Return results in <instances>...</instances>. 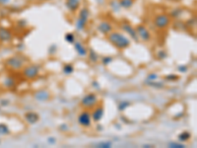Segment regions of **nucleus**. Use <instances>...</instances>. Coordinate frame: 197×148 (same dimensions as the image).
<instances>
[{"mask_svg":"<svg viewBox=\"0 0 197 148\" xmlns=\"http://www.w3.org/2000/svg\"><path fill=\"white\" fill-rule=\"evenodd\" d=\"M108 39L118 49H124L130 45V39L118 32H112L108 35Z\"/></svg>","mask_w":197,"mask_h":148,"instance_id":"1","label":"nucleus"},{"mask_svg":"<svg viewBox=\"0 0 197 148\" xmlns=\"http://www.w3.org/2000/svg\"><path fill=\"white\" fill-rule=\"evenodd\" d=\"M98 96L95 93H89L83 97L82 101H81V105H82L85 109H93L98 104Z\"/></svg>","mask_w":197,"mask_h":148,"instance_id":"2","label":"nucleus"},{"mask_svg":"<svg viewBox=\"0 0 197 148\" xmlns=\"http://www.w3.org/2000/svg\"><path fill=\"white\" fill-rule=\"evenodd\" d=\"M171 22V18L167 14H159L155 17L154 19V25L158 28V29H165L166 27L169 26Z\"/></svg>","mask_w":197,"mask_h":148,"instance_id":"3","label":"nucleus"},{"mask_svg":"<svg viewBox=\"0 0 197 148\" xmlns=\"http://www.w3.org/2000/svg\"><path fill=\"white\" fill-rule=\"evenodd\" d=\"M24 63H25V60L23 59L22 56H18V55L13 56V58H10L6 61V64L14 70L22 69V68L24 67Z\"/></svg>","mask_w":197,"mask_h":148,"instance_id":"4","label":"nucleus"},{"mask_svg":"<svg viewBox=\"0 0 197 148\" xmlns=\"http://www.w3.org/2000/svg\"><path fill=\"white\" fill-rule=\"evenodd\" d=\"M39 73V67L38 65H29L24 68L23 70V75H24L29 80H33L36 78Z\"/></svg>","mask_w":197,"mask_h":148,"instance_id":"5","label":"nucleus"},{"mask_svg":"<svg viewBox=\"0 0 197 148\" xmlns=\"http://www.w3.org/2000/svg\"><path fill=\"white\" fill-rule=\"evenodd\" d=\"M78 123H80V126H82L84 127H91L92 123V116L91 113L89 111H83L82 113H80V115L78 117Z\"/></svg>","mask_w":197,"mask_h":148,"instance_id":"6","label":"nucleus"},{"mask_svg":"<svg viewBox=\"0 0 197 148\" xmlns=\"http://www.w3.org/2000/svg\"><path fill=\"white\" fill-rule=\"evenodd\" d=\"M135 30H136L138 38H140L142 41L149 42L150 39H151V34H150V32L148 31V29L145 26L139 25V26H137Z\"/></svg>","mask_w":197,"mask_h":148,"instance_id":"7","label":"nucleus"},{"mask_svg":"<svg viewBox=\"0 0 197 148\" xmlns=\"http://www.w3.org/2000/svg\"><path fill=\"white\" fill-rule=\"evenodd\" d=\"M121 29H122L124 32H126L127 34H128L132 39H134L135 42H138L139 38L137 36L136 30L130 24H128V23H123V24H121Z\"/></svg>","mask_w":197,"mask_h":148,"instance_id":"8","label":"nucleus"},{"mask_svg":"<svg viewBox=\"0 0 197 148\" xmlns=\"http://www.w3.org/2000/svg\"><path fill=\"white\" fill-rule=\"evenodd\" d=\"M98 32H101L103 35L108 36L109 33L112 32V26L109 22L108 21H103L101 22L98 26Z\"/></svg>","mask_w":197,"mask_h":148,"instance_id":"9","label":"nucleus"},{"mask_svg":"<svg viewBox=\"0 0 197 148\" xmlns=\"http://www.w3.org/2000/svg\"><path fill=\"white\" fill-rule=\"evenodd\" d=\"M103 113H105V110H103V108L102 106L96 108V109L93 111V113H91L92 116V119L94 121L95 123H98L103 118Z\"/></svg>","mask_w":197,"mask_h":148,"instance_id":"10","label":"nucleus"},{"mask_svg":"<svg viewBox=\"0 0 197 148\" xmlns=\"http://www.w3.org/2000/svg\"><path fill=\"white\" fill-rule=\"evenodd\" d=\"M34 99H36L37 101L45 102V101H48L49 99L50 94L46 90H39V91H38V92L34 93Z\"/></svg>","mask_w":197,"mask_h":148,"instance_id":"11","label":"nucleus"},{"mask_svg":"<svg viewBox=\"0 0 197 148\" xmlns=\"http://www.w3.org/2000/svg\"><path fill=\"white\" fill-rule=\"evenodd\" d=\"M12 33L6 28H0V41L1 42H9L12 39Z\"/></svg>","mask_w":197,"mask_h":148,"instance_id":"12","label":"nucleus"},{"mask_svg":"<svg viewBox=\"0 0 197 148\" xmlns=\"http://www.w3.org/2000/svg\"><path fill=\"white\" fill-rule=\"evenodd\" d=\"M25 118L28 122V123L34 124L39 121V113H34V112H29L25 115Z\"/></svg>","mask_w":197,"mask_h":148,"instance_id":"13","label":"nucleus"},{"mask_svg":"<svg viewBox=\"0 0 197 148\" xmlns=\"http://www.w3.org/2000/svg\"><path fill=\"white\" fill-rule=\"evenodd\" d=\"M74 48H75V50L78 53V54L80 56H86L87 54H88V52H87L86 48L79 42H75L74 43Z\"/></svg>","mask_w":197,"mask_h":148,"instance_id":"14","label":"nucleus"},{"mask_svg":"<svg viewBox=\"0 0 197 148\" xmlns=\"http://www.w3.org/2000/svg\"><path fill=\"white\" fill-rule=\"evenodd\" d=\"M80 5V0H66V7L68 8V10L72 11H76Z\"/></svg>","mask_w":197,"mask_h":148,"instance_id":"15","label":"nucleus"},{"mask_svg":"<svg viewBox=\"0 0 197 148\" xmlns=\"http://www.w3.org/2000/svg\"><path fill=\"white\" fill-rule=\"evenodd\" d=\"M133 3H134V0H119V7H122L124 9H129L132 7Z\"/></svg>","mask_w":197,"mask_h":148,"instance_id":"16","label":"nucleus"},{"mask_svg":"<svg viewBox=\"0 0 197 148\" xmlns=\"http://www.w3.org/2000/svg\"><path fill=\"white\" fill-rule=\"evenodd\" d=\"M190 137H191V134L188 132H182L181 133H179L178 136H177L178 140L181 142L187 141L188 139H190Z\"/></svg>","mask_w":197,"mask_h":148,"instance_id":"17","label":"nucleus"},{"mask_svg":"<svg viewBox=\"0 0 197 148\" xmlns=\"http://www.w3.org/2000/svg\"><path fill=\"white\" fill-rule=\"evenodd\" d=\"M89 16H90V11H89V9H88V8H83L82 10L80 11L79 18L84 19V20H86V21H88Z\"/></svg>","mask_w":197,"mask_h":148,"instance_id":"18","label":"nucleus"},{"mask_svg":"<svg viewBox=\"0 0 197 148\" xmlns=\"http://www.w3.org/2000/svg\"><path fill=\"white\" fill-rule=\"evenodd\" d=\"M87 22H88V21L83 20V19H81V18H78V20L76 21V28H77V30H78V31H82V30H84L85 27H86Z\"/></svg>","mask_w":197,"mask_h":148,"instance_id":"19","label":"nucleus"},{"mask_svg":"<svg viewBox=\"0 0 197 148\" xmlns=\"http://www.w3.org/2000/svg\"><path fill=\"white\" fill-rule=\"evenodd\" d=\"M10 133L9 127L4 123H0V135H7Z\"/></svg>","mask_w":197,"mask_h":148,"instance_id":"20","label":"nucleus"},{"mask_svg":"<svg viewBox=\"0 0 197 148\" xmlns=\"http://www.w3.org/2000/svg\"><path fill=\"white\" fill-rule=\"evenodd\" d=\"M147 85L148 86H151V87H155V88H164L165 85L164 83H161V82H155V81H147Z\"/></svg>","mask_w":197,"mask_h":148,"instance_id":"21","label":"nucleus"},{"mask_svg":"<svg viewBox=\"0 0 197 148\" xmlns=\"http://www.w3.org/2000/svg\"><path fill=\"white\" fill-rule=\"evenodd\" d=\"M4 85L6 86L7 88H12L14 85H15V81L14 79L12 77H7L6 79H5L4 81Z\"/></svg>","mask_w":197,"mask_h":148,"instance_id":"22","label":"nucleus"},{"mask_svg":"<svg viewBox=\"0 0 197 148\" xmlns=\"http://www.w3.org/2000/svg\"><path fill=\"white\" fill-rule=\"evenodd\" d=\"M73 71H74V66L72 64H65L64 67H63V72L67 74V75L73 73Z\"/></svg>","mask_w":197,"mask_h":148,"instance_id":"23","label":"nucleus"},{"mask_svg":"<svg viewBox=\"0 0 197 148\" xmlns=\"http://www.w3.org/2000/svg\"><path fill=\"white\" fill-rule=\"evenodd\" d=\"M89 58H90V60L92 62H97L98 59V53L95 52V50L91 49L90 53H89Z\"/></svg>","mask_w":197,"mask_h":148,"instance_id":"24","label":"nucleus"},{"mask_svg":"<svg viewBox=\"0 0 197 148\" xmlns=\"http://www.w3.org/2000/svg\"><path fill=\"white\" fill-rule=\"evenodd\" d=\"M97 147L100 148H109L112 147V142L111 141H103V142H98V143L96 144Z\"/></svg>","mask_w":197,"mask_h":148,"instance_id":"25","label":"nucleus"},{"mask_svg":"<svg viewBox=\"0 0 197 148\" xmlns=\"http://www.w3.org/2000/svg\"><path fill=\"white\" fill-rule=\"evenodd\" d=\"M130 105H131V103H130L129 101H122L118 105V109H119V111H124L126 108H128Z\"/></svg>","mask_w":197,"mask_h":148,"instance_id":"26","label":"nucleus"},{"mask_svg":"<svg viewBox=\"0 0 197 148\" xmlns=\"http://www.w3.org/2000/svg\"><path fill=\"white\" fill-rule=\"evenodd\" d=\"M65 41H66L67 43L73 44V43H74V41H75V37H74L73 34H71V33L66 34V35H65Z\"/></svg>","mask_w":197,"mask_h":148,"instance_id":"27","label":"nucleus"},{"mask_svg":"<svg viewBox=\"0 0 197 148\" xmlns=\"http://www.w3.org/2000/svg\"><path fill=\"white\" fill-rule=\"evenodd\" d=\"M112 60H113V58H112V56H105V58L102 59V62L103 65H108Z\"/></svg>","mask_w":197,"mask_h":148,"instance_id":"28","label":"nucleus"},{"mask_svg":"<svg viewBox=\"0 0 197 148\" xmlns=\"http://www.w3.org/2000/svg\"><path fill=\"white\" fill-rule=\"evenodd\" d=\"M169 147H171V148H184L185 145L182 143H177V142H171V143H169Z\"/></svg>","mask_w":197,"mask_h":148,"instance_id":"29","label":"nucleus"},{"mask_svg":"<svg viewBox=\"0 0 197 148\" xmlns=\"http://www.w3.org/2000/svg\"><path fill=\"white\" fill-rule=\"evenodd\" d=\"M167 80H170V81H176L178 79V76L176 75V74H170V75H167L166 76Z\"/></svg>","mask_w":197,"mask_h":148,"instance_id":"30","label":"nucleus"},{"mask_svg":"<svg viewBox=\"0 0 197 148\" xmlns=\"http://www.w3.org/2000/svg\"><path fill=\"white\" fill-rule=\"evenodd\" d=\"M158 78V75L156 73H151L149 74L148 77H147V81H155L156 79Z\"/></svg>","mask_w":197,"mask_h":148,"instance_id":"31","label":"nucleus"},{"mask_svg":"<svg viewBox=\"0 0 197 148\" xmlns=\"http://www.w3.org/2000/svg\"><path fill=\"white\" fill-rule=\"evenodd\" d=\"M181 12H182V11H181V9H176V10L172 11L170 15H171L172 17H176V16H178V15H181Z\"/></svg>","mask_w":197,"mask_h":148,"instance_id":"32","label":"nucleus"},{"mask_svg":"<svg viewBox=\"0 0 197 148\" xmlns=\"http://www.w3.org/2000/svg\"><path fill=\"white\" fill-rule=\"evenodd\" d=\"M178 71L179 72H186L187 71V66H185V65H181V66H178Z\"/></svg>","mask_w":197,"mask_h":148,"instance_id":"33","label":"nucleus"},{"mask_svg":"<svg viewBox=\"0 0 197 148\" xmlns=\"http://www.w3.org/2000/svg\"><path fill=\"white\" fill-rule=\"evenodd\" d=\"M10 0H0V4L1 5H6L7 3H9Z\"/></svg>","mask_w":197,"mask_h":148,"instance_id":"34","label":"nucleus"},{"mask_svg":"<svg viewBox=\"0 0 197 148\" xmlns=\"http://www.w3.org/2000/svg\"><path fill=\"white\" fill-rule=\"evenodd\" d=\"M60 129H62L63 132H66V130L68 129V127H67V126H65V124H62V126L60 127Z\"/></svg>","mask_w":197,"mask_h":148,"instance_id":"35","label":"nucleus"},{"mask_svg":"<svg viewBox=\"0 0 197 148\" xmlns=\"http://www.w3.org/2000/svg\"><path fill=\"white\" fill-rule=\"evenodd\" d=\"M48 142H49V143H51V144H54L55 143V140H54L53 137H49L48 138Z\"/></svg>","mask_w":197,"mask_h":148,"instance_id":"36","label":"nucleus"},{"mask_svg":"<svg viewBox=\"0 0 197 148\" xmlns=\"http://www.w3.org/2000/svg\"><path fill=\"white\" fill-rule=\"evenodd\" d=\"M143 147H145V148H150V147H155V145H152V144H145V145H143Z\"/></svg>","mask_w":197,"mask_h":148,"instance_id":"37","label":"nucleus"},{"mask_svg":"<svg viewBox=\"0 0 197 148\" xmlns=\"http://www.w3.org/2000/svg\"><path fill=\"white\" fill-rule=\"evenodd\" d=\"M176 1H179V0H176Z\"/></svg>","mask_w":197,"mask_h":148,"instance_id":"38","label":"nucleus"}]
</instances>
